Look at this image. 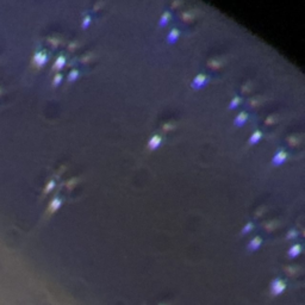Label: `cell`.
Listing matches in <instances>:
<instances>
[{
    "label": "cell",
    "instance_id": "6",
    "mask_svg": "<svg viewBox=\"0 0 305 305\" xmlns=\"http://www.w3.org/2000/svg\"><path fill=\"white\" fill-rule=\"evenodd\" d=\"M261 139H263V132H261V130H255V132H253L252 135H250L248 144L249 146H255V144L260 142Z\"/></svg>",
    "mask_w": 305,
    "mask_h": 305
},
{
    "label": "cell",
    "instance_id": "3",
    "mask_svg": "<svg viewBox=\"0 0 305 305\" xmlns=\"http://www.w3.org/2000/svg\"><path fill=\"white\" fill-rule=\"evenodd\" d=\"M162 142H163V141H162L161 136L158 135V134H156V135H152L150 139L148 140V143H147L148 149H149V150H156L160 146H161Z\"/></svg>",
    "mask_w": 305,
    "mask_h": 305
},
{
    "label": "cell",
    "instance_id": "9",
    "mask_svg": "<svg viewBox=\"0 0 305 305\" xmlns=\"http://www.w3.org/2000/svg\"><path fill=\"white\" fill-rule=\"evenodd\" d=\"M300 252H302V246L298 245V243H296V245L291 246V248L289 249V256L291 257H297L300 254Z\"/></svg>",
    "mask_w": 305,
    "mask_h": 305
},
{
    "label": "cell",
    "instance_id": "4",
    "mask_svg": "<svg viewBox=\"0 0 305 305\" xmlns=\"http://www.w3.org/2000/svg\"><path fill=\"white\" fill-rule=\"evenodd\" d=\"M248 114H247L246 111H242L239 112L238 115H236V117L234 118V125L237 126V128H241L246 124V122L248 121Z\"/></svg>",
    "mask_w": 305,
    "mask_h": 305
},
{
    "label": "cell",
    "instance_id": "13",
    "mask_svg": "<svg viewBox=\"0 0 305 305\" xmlns=\"http://www.w3.org/2000/svg\"><path fill=\"white\" fill-rule=\"evenodd\" d=\"M90 21H91V17H90V16H87V17H85V18H83V23H82V28H83V29L89 28V25H90Z\"/></svg>",
    "mask_w": 305,
    "mask_h": 305
},
{
    "label": "cell",
    "instance_id": "12",
    "mask_svg": "<svg viewBox=\"0 0 305 305\" xmlns=\"http://www.w3.org/2000/svg\"><path fill=\"white\" fill-rule=\"evenodd\" d=\"M297 235H298V232H297L295 229H291V230H290L289 232H288V238L289 239H293V238H296L297 237Z\"/></svg>",
    "mask_w": 305,
    "mask_h": 305
},
{
    "label": "cell",
    "instance_id": "2",
    "mask_svg": "<svg viewBox=\"0 0 305 305\" xmlns=\"http://www.w3.org/2000/svg\"><path fill=\"white\" fill-rule=\"evenodd\" d=\"M288 151L284 150V149H279L278 151H275V154L273 155V158H272V166L274 167H279L281 165H284L286 162V160H288Z\"/></svg>",
    "mask_w": 305,
    "mask_h": 305
},
{
    "label": "cell",
    "instance_id": "8",
    "mask_svg": "<svg viewBox=\"0 0 305 305\" xmlns=\"http://www.w3.org/2000/svg\"><path fill=\"white\" fill-rule=\"evenodd\" d=\"M170 12L169 11H165V12H163L162 14H161V17H160V19H159V25L160 27H166L167 24L169 23V20H170Z\"/></svg>",
    "mask_w": 305,
    "mask_h": 305
},
{
    "label": "cell",
    "instance_id": "11",
    "mask_svg": "<svg viewBox=\"0 0 305 305\" xmlns=\"http://www.w3.org/2000/svg\"><path fill=\"white\" fill-rule=\"evenodd\" d=\"M253 229H254V223H253V222H248V223H246V224H245V227L242 228L241 234H242V235H247V234H249V232L252 231Z\"/></svg>",
    "mask_w": 305,
    "mask_h": 305
},
{
    "label": "cell",
    "instance_id": "1",
    "mask_svg": "<svg viewBox=\"0 0 305 305\" xmlns=\"http://www.w3.org/2000/svg\"><path fill=\"white\" fill-rule=\"evenodd\" d=\"M209 80H210V76L206 75V74L195 75L193 78V80H192V82H191V89H193L195 91L201 90L206 85V83L209 82Z\"/></svg>",
    "mask_w": 305,
    "mask_h": 305
},
{
    "label": "cell",
    "instance_id": "5",
    "mask_svg": "<svg viewBox=\"0 0 305 305\" xmlns=\"http://www.w3.org/2000/svg\"><path fill=\"white\" fill-rule=\"evenodd\" d=\"M180 37V31L178 30L177 28H173L172 30H170L168 34H167V37H166V41L168 45H174V43L178 42V39Z\"/></svg>",
    "mask_w": 305,
    "mask_h": 305
},
{
    "label": "cell",
    "instance_id": "7",
    "mask_svg": "<svg viewBox=\"0 0 305 305\" xmlns=\"http://www.w3.org/2000/svg\"><path fill=\"white\" fill-rule=\"evenodd\" d=\"M261 243H263V238H261L260 236H255V237L250 239L248 246H247V248L249 250H257L261 247Z\"/></svg>",
    "mask_w": 305,
    "mask_h": 305
},
{
    "label": "cell",
    "instance_id": "10",
    "mask_svg": "<svg viewBox=\"0 0 305 305\" xmlns=\"http://www.w3.org/2000/svg\"><path fill=\"white\" fill-rule=\"evenodd\" d=\"M241 101H242L241 97L235 96V97L232 98V99L230 100V103H229L228 108H229V110H235V108H237V107H238V105L241 104Z\"/></svg>",
    "mask_w": 305,
    "mask_h": 305
},
{
    "label": "cell",
    "instance_id": "15",
    "mask_svg": "<svg viewBox=\"0 0 305 305\" xmlns=\"http://www.w3.org/2000/svg\"><path fill=\"white\" fill-rule=\"evenodd\" d=\"M273 116H271V117H268V118H266V123L268 125H272L273 124Z\"/></svg>",
    "mask_w": 305,
    "mask_h": 305
},
{
    "label": "cell",
    "instance_id": "14",
    "mask_svg": "<svg viewBox=\"0 0 305 305\" xmlns=\"http://www.w3.org/2000/svg\"><path fill=\"white\" fill-rule=\"evenodd\" d=\"M78 74H79V73H78V72H76V71L72 72V73L70 74V80H75L76 78H78Z\"/></svg>",
    "mask_w": 305,
    "mask_h": 305
}]
</instances>
